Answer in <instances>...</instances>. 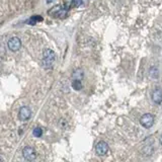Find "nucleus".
Instances as JSON below:
<instances>
[{
    "mask_svg": "<svg viewBox=\"0 0 162 162\" xmlns=\"http://www.w3.org/2000/svg\"><path fill=\"white\" fill-rule=\"evenodd\" d=\"M7 47L10 51L16 52L20 49V47H21V41L18 38H16V36H13V38H11L7 42Z\"/></svg>",
    "mask_w": 162,
    "mask_h": 162,
    "instance_id": "nucleus-5",
    "label": "nucleus"
},
{
    "mask_svg": "<svg viewBox=\"0 0 162 162\" xmlns=\"http://www.w3.org/2000/svg\"><path fill=\"white\" fill-rule=\"evenodd\" d=\"M33 135L36 137V138H40L41 136L43 135V130L42 128H35L33 131Z\"/></svg>",
    "mask_w": 162,
    "mask_h": 162,
    "instance_id": "nucleus-13",
    "label": "nucleus"
},
{
    "mask_svg": "<svg viewBox=\"0 0 162 162\" xmlns=\"http://www.w3.org/2000/svg\"><path fill=\"white\" fill-rule=\"evenodd\" d=\"M72 87H73V89H75V90H80L81 88H82V83H81V80L80 79H73V81H72Z\"/></svg>",
    "mask_w": 162,
    "mask_h": 162,
    "instance_id": "nucleus-12",
    "label": "nucleus"
},
{
    "mask_svg": "<svg viewBox=\"0 0 162 162\" xmlns=\"http://www.w3.org/2000/svg\"><path fill=\"white\" fill-rule=\"evenodd\" d=\"M95 152L98 156H104L108 152V145L104 141H99L95 146Z\"/></svg>",
    "mask_w": 162,
    "mask_h": 162,
    "instance_id": "nucleus-6",
    "label": "nucleus"
},
{
    "mask_svg": "<svg viewBox=\"0 0 162 162\" xmlns=\"http://www.w3.org/2000/svg\"><path fill=\"white\" fill-rule=\"evenodd\" d=\"M159 141H160V143H161V145H162V135L160 136V139H159Z\"/></svg>",
    "mask_w": 162,
    "mask_h": 162,
    "instance_id": "nucleus-16",
    "label": "nucleus"
},
{
    "mask_svg": "<svg viewBox=\"0 0 162 162\" xmlns=\"http://www.w3.org/2000/svg\"><path fill=\"white\" fill-rule=\"evenodd\" d=\"M140 124L146 129H149L154 124V116L151 113H145L140 118Z\"/></svg>",
    "mask_w": 162,
    "mask_h": 162,
    "instance_id": "nucleus-4",
    "label": "nucleus"
},
{
    "mask_svg": "<svg viewBox=\"0 0 162 162\" xmlns=\"http://www.w3.org/2000/svg\"><path fill=\"white\" fill-rule=\"evenodd\" d=\"M48 14L53 17L64 18L68 14V6H64L63 7L62 5H56L48 11Z\"/></svg>",
    "mask_w": 162,
    "mask_h": 162,
    "instance_id": "nucleus-2",
    "label": "nucleus"
},
{
    "mask_svg": "<svg viewBox=\"0 0 162 162\" xmlns=\"http://www.w3.org/2000/svg\"><path fill=\"white\" fill-rule=\"evenodd\" d=\"M82 2H83L82 0H72L70 6H71V7H79L82 4Z\"/></svg>",
    "mask_w": 162,
    "mask_h": 162,
    "instance_id": "nucleus-14",
    "label": "nucleus"
},
{
    "mask_svg": "<svg viewBox=\"0 0 162 162\" xmlns=\"http://www.w3.org/2000/svg\"><path fill=\"white\" fill-rule=\"evenodd\" d=\"M56 53L52 49H45L43 52L42 64L45 69H52L54 67V64L56 62Z\"/></svg>",
    "mask_w": 162,
    "mask_h": 162,
    "instance_id": "nucleus-1",
    "label": "nucleus"
},
{
    "mask_svg": "<svg viewBox=\"0 0 162 162\" xmlns=\"http://www.w3.org/2000/svg\"><path fill=\"white\" fill-rule=\"evenodd\" d=\"M47 1V3H52L53 1H55V0H46Z\"/></svg>",
    "mask_w": 162,
    "mask_h": 162,
    "instance_id": "nucleus-15",
    "label": "nucleus"
},
{
    "mask_svg": "<svg viewBox=\"0 0 162 162\" xmlns=\"http://www.w3.org/2000/svg\"><path fill=\"white\" fill-rule=\"evenodd\" d=\"M149 76L152 79H157L159 77V70L157 67H152L149 71Z\"/></svg>",
    "mask_w": 162,
    "mask_h": 162,
    "instance_id": "nucleus-11",
    "label": "nucleus"
},
{
    "mask_svg": "<svg viewBox=\"0 0 162 162\" xmlns=\"http://www.w3.org/2000/svg\"><path fill=\"white\" fill-rule=\"evenodd\" d=\"M22 156L27 161H33L36 158V152L31 146H26L22 150Z\"/></svg>",
    "mask_w": 162,
    "mask_h": 162,
    "instance_id": "nucleus-3",
    "label": "nucleus"
},
{
    "mask_svg": "<svg viewBox=\"0 0 162 162\" xmlns=\"http://www.w3.org/2000/svg\"><path fill=\"white\" fill-rule=\"evenodd\" d=\"M40 21H43V17L41 15H34L31 16L29 19H27V24H31V26H35L36 22H40Z\"/></svg>",
    "mask_w": 162,
    "mask_h": 162,
    "instance_id": "nucleus-9",
    "label": "nucleus"
},
{
    "mask_svg": "<svg viewBox=\"0 0 162 162\" xmlns=\"http://www.w3.org/2000/svg\"><path fill=\"white\" fill-rule=\"evenodd\" d=\"M84 77V74H83V71H82L81 69H79V68H77V69H75L74 71L72 73V78L73 79H83Z\"/></svg>",
    "mask_w": 162,
    "mask_h": 162,
    "instance_id": "nucleus-10",
    "label": "nucleus"
},
{
    "mask_svg": "<svg viewBox=\"0 0 162 162\" xmlns=\"http://www.w3.org/2000/svg\"><path fill=\"white\" fill-rule=\"evenodd\" d=\"M31 117V111L29 106H22L20 108L19 111H18V118L20 121L22 122H26V121L29 120Z\"/></svg>",
    "mask_w": 162,
    "mask_h": 162,
    "instance_id": "nucleus-7",
    "label": "nucleus"
},
{
    "mask_svg": "<svg viewBox=\"0 0 162 162\" xmlns=\"http://www.w3.org/2000/svg\"><path fill=\"white\" fill-rule=\"evenodd\" d=\"M152 99L156 104H160L162 102V89L160 87L155 88L152 92Z\"/></svg>",
    "mask_w": 162,
    "mask_h": 162,
    "instance_id": "nucleus-8",
    "label": "nucleus"
}]
</instances>
